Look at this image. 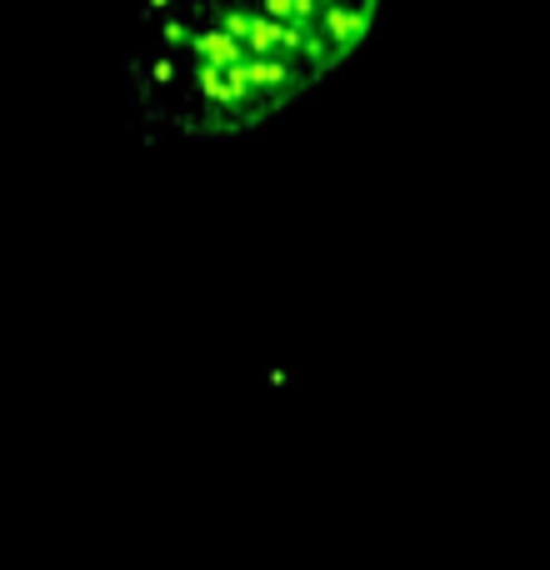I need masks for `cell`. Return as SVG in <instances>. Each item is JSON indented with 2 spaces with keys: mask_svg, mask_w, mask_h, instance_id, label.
Returning a JSON list of instances; mask_svg holds the SVG:
<instances>
[{
  "mask_svg": "<svg viewBox=\"0 0 550 570\" xmlns=\"http://www.w3.org/2000/svg\"><path fill=\"white\" fill-rule=\"evenodd\" d=\"M385 0H140L126 86L150 140H230L321 86Z\"/></svg>",
  "mask_w": 550,
  "mask_h": 570,
  "instance_id": "cell-1",
  "label": "cell"
}]
</instances>
